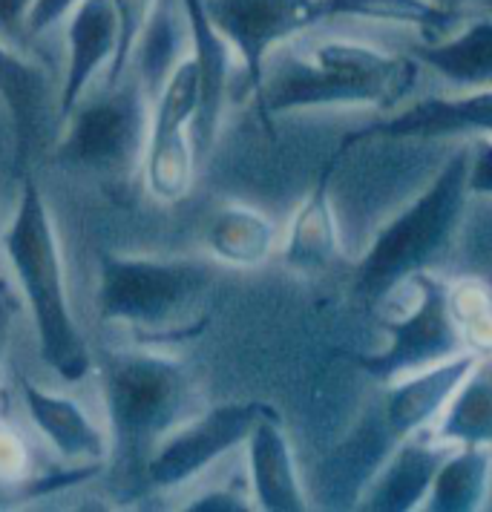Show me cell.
<instances>
[{
	"mask_svg": "<svg viewBox=\"0 0 492 512\" xmlns=\"http://www.w3.org/2000/svg\"><path fill=\"white\" fill-rule=\"evenodd\" d=\"M423 67L409 47L320 26L280 47L262 72L257 107L265 118L334 110H398L415 98Z\"/></svg>",
	"mask_w": 492,
	"mask_h": 512,
	"instance_id": "6da1fadb",
	"label": "cell"
},
{
	"mask_svg": "<svg viewBox=\"0 0 492 512\" xmlns=\"http://www.w3.org/2000/svg\"><path fill=\"white\" fill-rule=\"evenodd\" d=\"M6 259L21 285L38 337V354L49 372L78 383L90 372V349L75 323L64 282V256L47 199L32 176H24L12 225L0 236Z\"/></svg>",
	"mask_w": 492,
	"mask_h": 512,
	"instance_id": "7a4b0ae2",
	"label": "cell"
},
{
	"mask_svg": "<svg viewBox=\"0 0 492 512\" xmlns=\"http://www.w3.org/2000/svg\"><path fill=\"white\" fill-rule=\"evenodd\" d=\"M469 202V139H461L432 170L429 182L369 236L357 265V288L377 300L403 277L432 271L461 233Z\"/></svg>",
	"mask_w": 492,
	"mask_h": 512,
	"instance_id": "3957f363",
	"label": "cell"
},
{
	"mask_svg": "<svg viewBox=\"0 0 492 512\" xmlns=\"http://www.w3.org/2000/svg\"><path fill=\"white\" fill-rule=\"evenodd\" d=\"M101 377L118 487L136 495L147 487L156 446L185 420L193 383L179 360L153 351H113L101 363Z\"/></svg>",
	"mask_w": 492,
	"mask_h": 512,
	"instance_id": "277c9868",
	"label": "cell"
},
{
	"mask_svg": "<svg viewBox=\"0 0 492 512\" xmlns=\"http://www.w3.org/2000/svg\"><path fill=\"white\" fill-rule=\"evenodd\" d=\"M216 274L199 259L101 256L98 314L144 337H170L199 317Z\"/></svg>",
	"mask_w": 492,
	"mask_h": 512,
	"instance_id": "5b68a950",
	"label": "cell"
},
{
	"mask_svg": "<svg viewBox=\"0 0 492 512\" xmlns=\"http://www.w3.org/2000/svg\"><path fill=\"white\" fill-rule=\"evenodd\" d=\"M377 314L386 328V346L363 366L383 383L467 351L449 317L446 280L435 271L409 274L386 288L377 297Z\"/></svg>",
	"mask_w": 492,
	"mask_h": 512,
	"instance_id": "8992f818",
	"label": "cell"
},
{
	"mask_svg": "<svg viewBox=\"0 0 492 512\" xmlns=\"http://www.w3.org/2000/svg\"><path fill=\"white\" fill-rule=\"evenodd\" d=\"M150 95L139 78L107 87L81 101L67 118V133L55 147V162L95 173H121L144 159L150 136Z\"/></svg>",
	"mask_w": 492,
	"mask_h": 512,
	"instance_id": "52a82bcc",
	"label": "cell"
},
{
	"mask_svg": "<svg viewBox=\"0 0 492 512\" xmlns=\"http://www.w3.org/2000/svg\"><path fill=\"white\" fill-rule=\"evenodd\" d=\"M205 9L236 52L251 95H257L265 61L277 49L326 21L320 0H205Z\"/></svg>",
	"mask_w": 492,
	"mask_h": 512,
	"instance_id": "ba28073f",
	"label": "cell"
},
{
	"mask_svg": "<svg viewBox=\"0 0 492 512\" xmlns=\"http://www.w3.org/2000/svg\"><path fill=\"white\" fill-rule=\"evenodd\" d=\"M262 409L265 406L259 403H219L196 418L182 420L156 446L147 464V487L176 489L199 478L216 461L245 446Z\"/></svg>",
	"mask_w": 492,
	"mask_h": 512,
	"instance_id": "9c48e42d",
	"label": "cell"
},
{
	"mask_svg": "<svg viewBox=\"0 0 492 512\" xmlns=\"http://www.w3.org/2000/svg\"><path fill=\"white\" fill-rule=\"evenodd\" d=\"M357 136L383 139L438 141V139H492V87L490 90H444L435 95H415L392 116L375 121Z\"/></svg>",
	"mask_w": 492,
	"mask_h": 512,
	"instance_id": "30bf717a",
	"label": "cell"
},
{
	"mask_svg": "<svg viewBox=\"0 0 492 512\" xmlns=\"http://www.w3.org/2000/svg\"><path fill=\"white\" fill-rule=\"evenodd\" d=\"M475 360L478 354L458 351L446 360L395 377L386 389V403H383V420L389 432L398 441L418 432H432L452 395L472 372Z\"/></svg>",
	"mask_w": 492,
	"mask_h": 512,
	"instance_id": "8fae6325",
	"label": "cell"
},
{
	"mask_svg": "<svg viewBox=\"0 0 492 512\" xmlns=\"http://www.w3.org/2000/svg\"><path fill=\"white\" fill-rule=\"evenodd\" d=\"M245 469L254 507L262 512H303L308 510L300 466L294 458L291 441L282 429L277 412L268 406L259 412L245 441Z\"/></svg>",
	"mask_w": 492,
	"mask_h": 512,
	"instance_id": "7c38bea8",
	"label": "cell"
},
{
	"mask_svg": "<svg viewBox=\"0 0 492 512\" xmlns=\"http://www.w3.org/2000/svg\"><path fill=\"white\" fill-rule=\"evenodd\" d=\"M185 3V18H188L190 32V55L199 67V113L193 118L190 127V139L196 147V156L205 159L211 153L222 113H225V98L231 90V78H234L236 52L225 41V35L213 26L211 15L205 9V0H182Z\"/></svg>",
	"mask_w": 492,
	"mask_h": 512,
	"instance_id": "4fadbf2b",
	"label": "cell"
},
{
	"mask_svg": "<svg viewBox=\"0 0 492 512\" xmlns=\"http://www.w3.org/2000/svg\"><path fill=\"white\" fill-rule=\"evenodd\" d=\"M449 449L452 446L438 441L432 432L400 438L395 449L383 458V464L377 466L369 484L363 487L357 507L372 512L421 510L423 498Z\"/></svg>",
	"mask_w": 492,
	"mask_h": 512,
	"instance_id": "5bb4252c",
	"label": "cell"
},
{
	"mask_svg": "<svg viewBox=\"0 0 492 512\" xmlns=\"http://www.w3.org/2000/svg\"><path fill=\"white\" fill-rule=\"evenodd\" d=\"M412 58L444 90H490L492 87V15L478 12L461 18L455 29L438 38H418Z\"/></svg>",
	"mask_w": 492,
	"mask_h": 512,
	"instance_id": "9a60e30c",
	"label": "cell"
},
{
	"mask_svg": "<svg viewBox=\"0 0 492 512\" xmlns=\"http://www.w3.org/2000/svg\"><path fill=\"white\" fill-rule=\"evenodd\" d=\"M118 44V24L113 0H78L70 12L67 29V70L58 90V113L70 118L84 101L87 87L101 70L110 67Z\"/></svg>",
	"mask_w": 492,
	"mask_h": 512,
	"instance_id": "2e32d148",
	"label": "cell"
},
{
	"mask_svg": "<svg viewBox=\"0 0 492 512\" xmlns=\"http://www.w3.org/2000/svg\"><path fill=\"white\" fill-rule=\"evenodd\" d=\"M331 179H334V162L323 167L320 179L294 208L282 233L280 256L291 268L305 274L323 271L346 254V236L331 193Z\"/></svg>",
	"mask_w": 492,
	"mask_h": 512,
	"instance_id": "e0dca14e",
	"label": "cell"
},
{
	"mask_svg": "<svg viewBox=\"0 0 492 512\" xmlns=\"http://www.w3.org/2000/svg\"><path fill=\"white\" fill-rule=\"evenodd\" d=\"M21 392L35 429L47 438L64 464L104 466L110 455V441L72 397L47 392L26 377H21Z\"/></svg>",
	"mask_w": 492,
	"mask_h": 512,
	"instance_id": "ac0fdd59",
	"label": "cell"
},
{
	"mask_svg": "<svg viewBox=\"0 0 492 512\" xmlns=\"http://www.w3.org/2000/svg\"><path fill=\"white\" fill-rule=\"evenodd\" d=\"M205 245L222 265L262 268L280 254L282 231L262 208L228 202L211 216L205 228Z\"/></svg>",
	"mask_w": 492,
	"mask_h": 512,
	"instance_id": "d6986e66",
	"label": "cell"
},
{
	"mask_svg": "<svg viewBox=\"0 0 492 512\" xmlns=\"http://www.w3.org/2000/svg\"><path fill=\"white\" fill-rule=\"evenodd\" d=\"M492 501L490 446H452L423 498L426 512H478Z\"/></svg>",
	"mask_w": 492,
	"mask_h": 512,
	"instance_id": "ffe728a7",
	"label": "cell"
},
{
	"mask_svg": "<svg viewBox=\"0 0 492 512\" xmlns=\"http://www.w3.org/2000/svg\"><path fill=\"white\" fill-rule=\"evenodd\" d=\"M49 78L38 64L18 55L12 44L0 41V101L6 104L12 130H15V156L18 162L29 159L32 141L41 130L47 110Z\"/></svg>",
	"mask_w": 492,
	"mask_h": 512,
	"instance_id": "44dd1931",
	"label": "cell"
},
{
	"mask_svg": "<svg viewBox=\"0 0 492 512\" xmlns=\"http://www.w3.org/2000/svg\"><path fill=\"white\" fill-rule=\"evenodd\" d=\"M326 21L398 26L421 38H438L455 29L461 12H449L432 0H320Z\"/></svg>",
	"mask_w": 492,
	"mask_h": 512,
	"instance_id": "7402d4cb",
	"label": "cell"
},
{
	"mask_svg": "<svg viewBox=\"0 0 492 512\" xmlns=\"http://www.w3.org/2000/svg\"><path fill=\"white\" fill-rule=\"evenodd\" d=\"M432 435L449 446H490L492 449V354L475 360L452 395Z\"/></svg>",
	"mask_w": 492,
	"mask_h": 512,
	"instance_id": "603a6c76",
	"label": "cell"
},
{
	"mask_svg": "<svg viewBox=\"0 0 492 512\" xmlns=\"http://www.w3.org/2000/svg\"><path fill=\"white\" fill-rule=\"evenodd\" d=\"M196 147L190 139V130L179 133H150L147 147H144V185L150 196L162 205H176L182 202L193 187L196 176Z\"/></svg>",
	"mask_w": 492,
	"mask_h": 512,
	"instance_id": "cb8c5ba5",
	"label": "cell"
},
{
	"mask_svg": "<svg viewBox=\"0 0 492 512\" xmlns=\"http://www.w3.org/2000/svg\"><path fill=\"white\" fill-rule=\"evenodd\" d=\"M449 317L461 334L464 349L492 354V285L484 277H458L446 282Z\"/></svg>",
	"mask_w": 492,
	"mask_h": 512,
	"instance_id": "d4e9b609",
	"label": "cell"
},
{
	"mask_svg": "<svg viewBox=\"0 0 492 512\" xmlns=\"http://www.w3.org/2000/svg\"><path fill=\"white\" fill-rule=\"evenodd\" d=\"M113 9H116L118 44L116 55L107 67V87H118L127 78L133 52L139 47L141 32L156 9V0H113Z\"/></svg>",
	"mask_w": 492,
	"mask_h": 512,
	"instance_id": "484cf974",
	"label": "cell"
},
{
	"mask_svg": "<svg viewBox=\"0 0 492 512\" xmlns=\"http://www.w3.org/2000/svg\"><path fill=\"white\" fill-rule=\"evenodd\" d=\"M469 193L472 199H492V139H469Z\"/></svg>",
	"mask_w": 492,
	"mask_h": 512,
	"instance_id": "4316f807",
	"label": "cell"
},
{
	"mask_svg": "<svg viewBox=\"0 0 492 512\" xmlns=\"http://www.w3.org/2000/svg\"><path fill=\"white\" fill-rule=\"evenodd\" d=\"M254 507V498L251 495H242L236 489L219 487L208 489L196 498H190L185 504L188 512H239V510H251Z\"/></svg>",
	"mask_w": 492,
	"mask_h": 512,
	"instance_id": "83f0119b",
	"label": "cell"
},
{
	"mask_svg": "<svg viewBox=\"0 0 492 512\" xmlns=\"http://www.w3.org/2000/svg\"><path fill=\"white\" fill-rule=\"evenodd\" d=\"M32 6L35 0H0V41L18 44L24 35H29L26 21Z\"/></svg>",
	"mask_w": 492,
	"mask_h": 512,
	"instance_id": "f1b7e54d",
	"label": "cell"
},
{
	"mask_svg": "<svg viewBox=\"0 0 492 512\" xmlns=\"http://www.w3.org/2000/svg\"><path fill=\"white\" fill-rule=\"evenodd\" d=\"M21 314V297L12 291V285L6 280H0V372L6 366V354L12 346V331L18 323Z\"/></svg>",
	"mask_w": 492,
	"mask_h": 512,
	"instance_id": "f546056e",
	"label": "cell"
},
{
	"mask_svg": "<svg viewBox=\"0 0 492 512\" xmlns=\"http://www.w3.org/2000/svg\"><path fill=\"white\" fill-rule=\"evenodd\" d=\"M0 478L26 481V449L21 438L0 429Z\"/></svg>",
	"mask_w": 492,
	"mask_h": 512,
	"instance_id": "4dcf8cb0",
	"label": "cell"
},
{
	"mask_svg": "<svg viewBox=\"0 0 492 512\" xmlns=\"http://www.w3.org/2000/svg\"><path fill=\"white\" fill-rule=\"evenodd\" d=\"M78 0H35L32 12H29V21H26V29L29 35H41L47 32L49 26L58 24L67 12H72Z\"/></svg>",
	"mask_w": 492,
	"mask_h": 512,
	"instance_id": "1f68e13d",
	"label": "cell"
},
{
	"mask_svg": "<svg viewBox=\"0 0 492 512\" xmlns=\"http://www.w3.org/2000/svg\"><path fill=\"white\" fill-rule=\"evenodd\" d=\"M26 498H29L26 481H6V478H0V512L18 507Z\"/></svg>",
	"mask_w": 492,
	"mask_h": 512,
	"instance_id": "d6a6232c",
	"label": "cell"
},
{
	"mask_svg": "<svg viewBox=\"0 0 492 512\" xmlns=\"http://www.w3.org/2000/svg\"><path fill=\"white\" fill-rule=\"evenodd\" d=\"M432 3H438V6H444V9H449V12H458L467 0H432Z\"/></svg>",
	"mask_w": 492,
	"mask_h": 512,
	"instance_id": "836d02e7",
	"label": "cell"
},
{
	"mask_svg": "<svg viewBox=\"0 0 492 512\" xmlns=\"http://www.w3.org/2000/svg\"><path fill=\"white\" fill-rule=\"evenodd\" d=\"M478 12H490L492 15V0H469Z\"/></svg>",
	"mask_w": 492,
	"mask_h": 512,
	"instance_id": "e575fe53",
	"label": "cell"
}]
</instances>
